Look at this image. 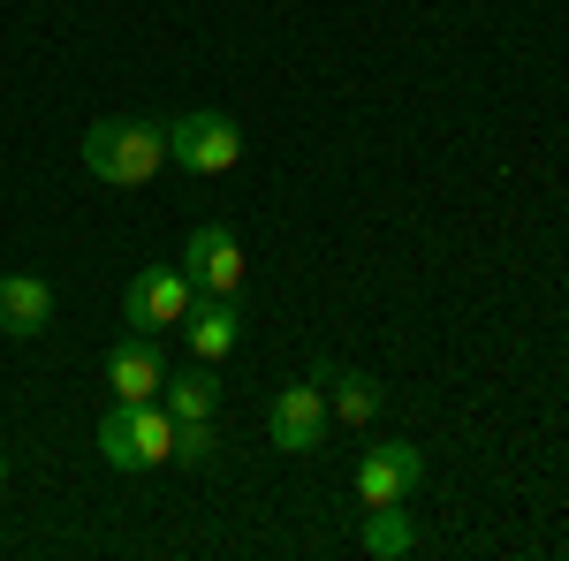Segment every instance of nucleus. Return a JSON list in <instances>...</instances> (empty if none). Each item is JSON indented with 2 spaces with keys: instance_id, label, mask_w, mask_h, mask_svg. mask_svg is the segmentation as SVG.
I'll use <instances>...</instances> for the list:
<instances>
[{
  "instance_id": "nucleus-1",
  "label": "nucleus",
  "mask_w": 569,
  "mask_h": 561,
  "mask_svg": "<svg viewBox=\"0 0 569 561\" xmlns=\"http://www.w3.org/2000/svg\"><path fill=\"white\" fill-rule=\"evenodd\" d=\"M84 168L114 190H137L168 168V130L144 122V114H122V122H91L84 130Z\"/></svg>"
},
{
  "instance_id": "nucleus-10",
  "label": "nucleus",
  "mask_w": 569,
  "mask_h": 561,
  "mask_svg": "<svg viewBox=\"0 0 569 561\" xmlns=\"http://www.w3.org/2000/svg\"><path fill=\"white\" fill-rule=\"evenodd\" d=\"M410 547H418V523H410V509H402V501L365 509V554H372V561H402Z\"/></svg>"
},
{
  "instance_id": "nucleus-13",
  "label": "nucleus",
  "mask_w": 569,
  "mask_h": 561,
  "mask_svg": "<svg viewBox=\"0 0 569 561\" xmlns=\"http://www.w3.org/2000/svg\"><path fill=\"white\" fill-rule=\"evenodd\" d=\"M160 402L176 410V425H182V418H213V410H220V380L198 364V372H182V380H160Z\"/></svg>"
},
{
  "instance_id": "nucleus-6",
  "label": "nucleus",
  "mask_w": 569,
  "mask_h": 561,
  "mask_svg": "<svg viewBox=\"0 0 569 561\" xmlns=\"http://www.w3.org/2000/svg\"><path fill=\"white\" fill-rule=\"evenodd\" d=\"M190 303H198L190 273H176V266H152V273H137V281H130V327H137V334L182 327V311H190Z\"/></svg>"
},
{
  "instance_id": "nucleus-5",
  "label": "nucleus",
  "mask_w": 569,
  "mask_h": 561,
  "mask_svg": "<svg viewBox=\"0 0 569 561\" xmlns=\"http://www.w3.org/2000/svg\"><path fill=\"white\" fill-rule=\"evenodd\" d=\"M418 478H426V455H418L410 440H380V448H365V463H357V501H365V509L410 501Z\"/></svg>"
},
{
  "instance_id": "nucleus-7",
  "label": "nucleus",
  "mask_w": 569,
  "mask_h": 561,
  "mask_svg": "<svg viewBox=\"0 0 569 561\" xmlns=\"http://www.w3.org/2000/svg\"><path fill=\"white\" fill-rule=\"evenodd\" d=\"M160 380H168V357H160L152 334H130V342L107 349V388H114V402H152Z\"/></svg>"
},
{
  "instance_id": "nucleus-12",
  "label": "nucleus",
  "mask_w": 569,
  "mask_h": 561,
  "mask_svg": "<svg viewBox=\"0 0 569 561\" xmlns=\"http://www.w3.org/2000/svg\"><path fill=\"white\" fill-rule=\"evenodd\" d=\"M319 388H335L327 394V410L342 418V425H365V418H380V380H365V372H319Z\"/></svg>"
},
{
  "instance_id": "nucleus-3",
  "label": "nucleus",
  "mask_w": 569,
  "mask_h": 561,
  "mask_svg": "<svg viewBox=\"0 0 569 561\" xmlns=\"http://www.w3.org/2000/svg\"><path fill=\"white\" fill-rule=\"evenodd\" d=\"M182 273H190V289L198 297H236L243 289V243H236V228H190V243H182Z\"/></svg>"
},
{
  "instance_id": "nucleus-11",
  "label": "nucleus",
  "mask_w": 569,
  "mask_h": 561,
  "mask_svg": "<svg viewBox=\"0 0 569 561\" xmlns=\"http://www.w3.org/2000/svg\"><path fill=\"white\" fill-rule=\"evenodd\" d=\"M130 448H137L144 471L168 463V455H176V410H168V402H130Z\"/></svg>"
},
{
  "instance_id": "nucleus-2",
  "label": "nucleus",
  "mask_w": 569,
  "mask_h": 561,
  "mask_svg": "<svg viewBox=\"0 0 569 561\" xmlns=\"http://www.w3.org/2000/svg\"><path fill=\"white\" fill-rule=\"evenodd\" d=\"M168 160H182V174H228L243 160V130L228 114H182L168 122Z\"/></svg>"
},
{
  "instance_id": "nucleus-16",
  "label": "nucleus",
  "mask_w": 569,
  "mask_h": 561,
  "mask_svg": "<svg viewBox=\"0 0 569 561\" xmlns=\"http://www.w3.org/2000/svg\"><path fill=\"white\" fill-rule=\"evenodd\" d=\"M0 485H8V463H0Z\"/></svg>"
},
{
  "instance_id": "nucleus-14",
  "label": "nucleus",
  "mask_w": 569,
  "mask_h": 561,
  "mask_svg": "<svg viewBox=\"0 0 569 561\" xmlns=\"http://www.w3.org/2000/svg\"><path fill=\"white\" fill-rule=\"evenodd\" d=\"M99 455H107V471H144L130 448V402H114L107 418H99Z\"/></svg>"
},
{
  "instance_id": "nucleus-4",
  "label": "nucleus",
  "mask_w": 569,
  "mask_h": 561,
  "mask_svg": "<svg viewBox=\"0 0 569 561\" xmlns=\"http://www.w3.org/2000/svg\"><path fill=\"white\" fill-rule=\"evenodd\" d=\"M327 425H335V410H327L319 388H281L273 410H266V440H273L281 455H311V448L327 440Z\"/></svg>"
},
{
  "instance_id": "nucleus-8",
  "label": "nucleus",
  "mask_w": 569,
  "mask_h": 561,
  "mask_svg": "<svg viewBox=\"0 0 569 561\" xmlns=\"http://www.w3.org/2000/svg\"><path fill=\"white\" fill-rule=\"evenodd\" d=\"M46 327H53V289H46L39 273H0V334L31 342Z\"/></svg>"
},
{
  "instance_id": "nucleus-15",
  "label": "nucleus",
  "mask_w": 569,
  "mask_h": 561,
  "mask_svg": "<svg viewBox=\"0 0 569 561\" xmlns=\"http://www.w3.org/2000/svg\"><path fill=\"white\" fill-rule=\"evenodd\" d=\"M213 425H206V418H182L176 425V463H190V471H198V463H213Z\"/></svg>"
},
{
  "instance_id": "nucleus-9",
  "label": "nucleus",
  "mask_w": 569,
  "mask_h": 561,
  "mask_svg": "<svg viewBox=\"0 0 569 561\" xmlns=\"http://www.w3.org/2000/svg\"><path fill=\"white\" fill-rule=\"evenodd\" d=\"M182 342L198 349L206 364L228 357V349H236V297H198L190 311H182Z\"/></svg>"
}]
</instances>
